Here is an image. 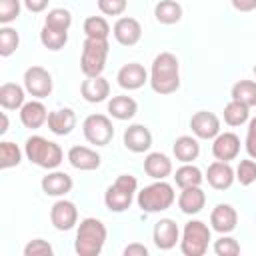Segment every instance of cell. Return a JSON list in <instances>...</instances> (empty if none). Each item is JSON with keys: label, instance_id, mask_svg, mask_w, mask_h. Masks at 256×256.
Returning a JSON list of instances; mask_svg holds the SVG:
<instances>
[{"label": "cell", "instance_id": "obj_1", "mask_svg": "<svg viewBox=\"0 0 256 256\" xmlns=\"http://www.w3.org/2000/svg\"><path fill=\"white\" fill-rule=\"evenodd\" d=\"M150 86L156 94L166 96L180 88V62L172 52H160L152 60Z\"/></svg>", "mask_w": 256, "mask_h": 256}, {"label": "cell", "instance_id": "obj_2", "mask_svg": "<svg viewBox=\"0 0 256 256\" xmlns=\"http://www.w3.org/2000/svg\"><path fill=\"white\" fill-rule=\"evenodd\" d=\"M108 230L102 220L98 218H84L78 224L74 250L78 256H98L106 244Z\"/></svg>", "mask_w": 256, "mask_h": 256}, {"label": "cell", "instance_id": "obj_3", "mask_svg": "<svg viewBox=\"0 0 256 256\" xmlns=\"http://www.w3.org/2000/svg\"><path fill=\"white\" fill-rule=\"evenodd\" d=\"M24 154L32 164L44 170H56L64 160L62 148L44 136H30L24 144Z\"/></svg>", "mask_w": 256, "mask_h": 256}, {"label": "cell", "instance_id": "obj_4", "mask_svg": "<svg viewBox=\"0 0 256 256\" xmlns=\"http://www.w3.org/2000/svg\"><path fill=\"white\" fill-rule=\"evenodd\" d=\"M176 200V192L174 188L164 182V180H156L148 186H144L138 194H136V202H138V208L142 212H148V214H154V212H164L168 210Z\"/></svg>", "mask_w": 256, "mask_h": 256}, {"label": "cell", "instance_id": "obj_5", "mask_svg": "<svg viewBox=\"0 0 256 256\" xmlns=\"http://www.w3.org/2000/svg\"><path fill=\"white\" fill-rule=\"evenodd\" d=\"M138 180L132 174H120L104 192V204L110 212H124L130 208L134 196L138 194Z\"/></svg>", "mask_w": 256, "mask_h": 256}, {"label": "cell", "instance_id": "obj_6", "mask_svg": "<svg viewBox=\"0 0 256 256\" xmlns=\"http://www.w3.org/2000/svg\"><path fill=\"white\" fill-rule=\"evenodd\" d=\"M110 44L108 38H88L82 44V56H80V70L84 76H102L108 60Z\"/></svg>", "mask_w": 256, "mask_h": 256}, {"label": "cell", "instance_id": "obj_7", "mask_svg": "<svg viewBox=\"0 0 256 256\" xmlns=\"http://www.w3.org/2000/svg\"><path fill=\"white\" fill-rule=\"evenodd\" d=\"M210 244V228L202 220H190L180 238V250L184 256H202Z\"/></svg>", "mask_w": 256, "mask_h": 256}, {"label": "cell", "instance_id": "obj_8", "mask_svg": "<svg viewBox=\"0 0 256 256\" xmlns=\"http://www.w3.org/2000/svg\"><path fill=\"white\" fill-rule=\"evenodd\" d=\"M84 138L94 146H106L114 138V126L112 120L106 114H90L82 122Z\"/></svg>", "mask_w": 256, "mask_h": 256}, {"label": "cell", "instance_id": "obj_9", "mask_svg": "<svg viewBox=\"0 0 256 256\" xmlns=\"http://www.w3.org/2000/svg\"><path fill=\"white\" fill-rule=\"evenodd\" d=\"M24 88L30 96L34 98H46L52 94L54 82H52V74L44 68V66H30L24 72Z\"/></svg>", "mask_w": 256, "mask_h": 256}, {"label": "cell", "instance_id": "obj_10", "mask_svg": "<svg viewBox=\"0 0 256 256\" xmlns=\"http://www.w3.org/2000/svg\"><path fill=\"white\" fill-rule=\"evenodd\" d=\"M50 222L56 230L60 232H66V230H72L76 224H78V208L74 202L70 200H56L50 208Z\"/></svg>", "mask_w": 256, "mask_h": 256}, {"label": "cell", "instance_id": "obj_11", "mask_svg": "<svg viewBox=\"0 0 256 256\" xmlns=\"http://www.w3.org/2000/svg\"><path fill=\"white\" fill-rule=\"evenodd\" d=\"M190 128L192 134L200 140H214L220 134V118L214 112L208 110H198L190 118Z\"/></svg>", "mask_w": 256, "mask_h": 256}, {"label": "cell", "instance_id": "obj_12", "mask_svg": "<svg viewBox=\"0 0 256 256\" xmlns=\"http://www.w3.org/2000/svg\"><path fill=\"white\" fill-rule=\"evenodd\" d=\"M152 240H154L156 248H160V250H172L176 246V242L180 240V228H178V224L172 218H160L154 224Z\"/></svg>", "mask_w": 256, "mask_h": 256}, {"label": "cell", "instance_id": "obj_13", "mask_svg": "<svg viewBox=\"0 0 256 256\" xmlns=\"http://www.w3.org/2000/svg\"><path fill=\"white\" fill-rule=\"evenodd\" d=\"M112 34H114V38H116L118 44H122V46H134L142 38V26H140V22L136 18L122 16V18H118L114 22Z\"/></svg>", "mask_w": 256, "mask_h": 256}, {"label": "cell", "instance_id": "obj_14", "mask_svg": "<svg viewBox=\"0 0 256 256\" xmlns=\"http://www.w3.org/2000/svg\"><path fill=\"white\" fill-rule=\"evenodd\" d=\"M206 182L214 188V190H226L234 184L236 180V170L230 166V162H222V160H214L208 170H206Z\"/></svg>", "mask_w": 256, "mask_h": 256}, {"label": "cell", "instance_id": "obj_15", "mask_svg": "<svg viewBox=\"0 0 256 256\" xmlns=\"http://www.w3.org/2000/svg\"><path fill=\"white\" fill-rule=\"evenodd\" d=\"M66 158H68V162H70L72 168L82 170V172L96 170V168H100V164H102V156H100L96 150L88 148V146H72V148L68 150Z\"/></svg>", "mask_w": 256, "mask_h": 256}, {"label": "cell", "instance_id": "obj_16", "mask_svg": "<svg viewBox=\"0 0 256 256\" xmlns=\"http://www.w3.org/2000/svg\"><path fill=\"white\" fill-rule=\"evenodd\" d=\"M116 80H118L120 88H124V90H138L150 80V76H148V72H146V68L142 64L128 62L118 70Z\"/></svg>", "mask_w": 256, "mask_h": 256}, {"label": "cell", "instance_id": "obj_17", "mask_svg": "<svg viewBox=\"0 0 256 256\" xmlns=\"http://www.w3.org/2000/svg\"><path fill=\"white\" fill-rule=\"evenodd\" d=\"M124 146L134 152V154H142L146 150H150L152 146V132L144 126V124H132L124 130Z\"/></svg>", "mask_w": 256, "mask_h": 256}, {"label": "cell", "instance_id": "obj_18", "mask_svg": "<svg viewBox=\"0 0 256 256\" xmlns=\"http://www.w3.org/2000/svg\"><path fill=\"white\" fill-rule=\"evenodd\" d=\"M212 154L216 160L230 162L240 154V138L234 132H220L212 140Z\"/></svg>", "mask_w": 256, "mask_h": 256}, {"label": "cell", "instance_id": "obj_19", "mask_svg": "<svg viewBox=\"0 0 256 256\" xmlns=\"http://www.w3.org/2000/svg\"><path fill=\"white\" fill-rule=\"evenodd\" d=\"M80 94L90 104L104 102L110 96V82L104 76H86V80L80 84Z\"/></svg>", "mask_w": 256, "mask_h": 256}, {"label": "cell", "instance_id": "obj_20", "mask_svg": "<svg viewBox=\"0 0 256 256\" xmlns=\"http://www.w3.org/2000/svg\"><path fill=\"white\" fill-rule=\"evenodd\" d=\"M48 130L56 136H68L76 128V112L72 108H58L48 112Z\"/></svg>", "mask_w": 256, "mask_h": 256}, {"label": "cell", "instance_id": "obj_21", "mask_svg": "<svg viewBox=\"0 0 256 256\" xmlns=\"http://www.w3.org/2000/svg\"><path fill=\"white\" fill-rule=\"evenodd\" d=\"M40 186H42V192H44L46 196H56V198H60V196H66V194L72 190L74 180H72V176H68L66 172L52 170V172H48V174L42 178Z\"/></svg>", "mask_w": 256, "mask_h": 256}, {"label": "cell", "instance_id": "obj_22", "mask_svg": "<svg viewBox=\"0 0 256 256\" xmlns=\"http://www.w3.org/2000/svg\"><path fill=\"white\" fill-rule=\"evenodd\" d=\"M210 224H212V230H216L220 234H230L236 228V224H238L236 208L230 206V204L214 206V210L210 212Z\"/></svg>", "mask_w": 256, "mask_h": 256}, {"label": "cell", "instance_id": "obj_23", "mask_svg": "<svg viewBox=\"0 0 256 256\" xmlns=\"http://www.w3.org/2000/svg\"><path fill=\"white\" fill-rule=\"evenodd\" d=\"M46 120H48V112L40 100L24 102V106L20 108V122L30 130L40 128L42 124H46Z\"/></svg>", "mask_w": 256, "mask_h": 256}, {"label": "cell", "instance_id": "obj_24", "mask_svg": "<svg viewBox=\"0 0 256 256\" xmlns=\"http://www.w3.org/2000/svg\"><path fill=\"white\" fill-rule=\"evenodd\" d=\"M144 172L152 180H164L172 174V160L162 152H150L144 158Z\"/></svg>", "mask_w": 256, "mask_h": 256}, {"label": "cell", "instance_id": "obj_25", "mask_svg": "<svg viewBox=\"0 0 256 256\" xmlns=\"http://www.w3.org/2000/svg\"><path fill=\"white\" fill-rule=\"evenodd\" d=\"M206 204V194L200 186H190V188H182L180 196H178V208L184 214H198Z\"/></svg>", "mask_w": 256, "mask_h": 256}, {"label": "cell", "instance_id": "obj_26", "mask_svg": "<svg viewBox=\"0 0 256 256\" xmlns=\"http://www.w3.org/2000/svg\"><path fill=\"white\" fill-rule=\"evenodd\" d=\"M26 88L16 82H4L0 86V106L4 110H20L24 106Z\"/></svg>", "mask_w": 256, "mask_h": 256}, {"label": "cell", "instance_id": "obj_27", "mask_svg": "<svg viewBox=\"0 0 256 256\" xmlns=\"http://www.w3.org/2000/svg\"><path fill=\"white\" fill-rule=\"evenodd\" d=\"M172 152L176 156L178 162L186 164V162H194L200 154V144H198V138L196 136H178L174 140V146H172Z\"/></svg>", "mask_w": 256, "mask_h": 256}, {"label": "cell", "instance_id": "obj_28", "mask_svg": "<svg viewBox=\"0 0 256 256\" xmlns=\"http://www.w3.org/2000/svg\"><path fill=\"white\" fill-rule=\"evenodd\" d=\"M136 112H138V104L132 96L120 94V96L110 98L108 102V114L116 120H130L136 116Z\"/></svg>", "mask_w": 256, "mask_h": 256}, {"label": "cell", "instance_id": "obj_29", "mask_svg": "<svg viewBox=\"0 0 256 256\" xmlns=\"http://www.w3.org/2000/svg\"><path fill=\"white\" fill-rule=\"evenodd\" d=\"M182 6L176 2V0H160L156 6H154V18L160 22V24H176L182 20Z\"/></svg>", "mask_w": 256, "mask_h": 256}, {"label": "cell", "instance_id": "obj_30", "mask_svg": "<svg viewBox=\"0 0 256 256\" xmlns=\"http://www.w3.org/2000/svg\"><path fill=\"white\" fill-rule=\"evenodd\" d=\"M174 182L180 188H190V186H200L204 182V176L198 166H194L192 162H186L174 172Z\"/></svg>", "mask_w": 256, "mask_h": 256}, {"label": "cell", "instance_id": "obj_31", "mask_svg": "<svg viewBox=\"0 0 256 256\" xmlns=\"http://www.w3.org/2000/svg\"><path fill=\"white\" fill-rule=\"evenodd\" d=\"M250 118V108L238 100H230L224 106V122L228 126H242Z\"/></svg>", "mask_w": 256, "mask_h": 256}, {"label": "cell", "instance_id": "obj_32", "mask_svg": "<svg viewBox=\"0 0 256 256\" xmlns=\"http://www.w3.org/2000/svg\"><path fill=\"white\" fill-rule=\"evenodd\" d=\"M230 96H232V100H238V102L246 104L248 108L256 106V82L254 80H238L232 86Z\"/></svg>", "mask_w": 256, "mask_h": 256}, {"label": "cell", "instance_id": "obj_33", "mask_svg": "<svg viewBox=\"0 0 256 256\" xmlns=\"http://www.w3.org/2000/svg\"><path fill=\"white\" fill-rule=\"evenodd\" d=\"M40 42L44 48L48 50H62L68 42V32L64 30H56V28H50V26H42L40 30Z\"/></svg>", "mask_w": 256, "mask_h": 256}, {"label": "cell", "instance_id": "obj_34", "mask_svg": "<svg viewBox=\"0 0 256 256\" xmlns=\"http://www.w3.org/2000/svg\"><path fill=\"white\" fill-rule=\"evenodd\" d=\"M20 160H22V150L18 148V144L8 142V140L0 142V168L2 170L18 166Z\"/></svg>", "mask_w": 256, "mask_h": 256}, {"label": "cell", "instance_id": "obj_35", "mask_svg": "<svg viewBox=\"0 0 256 256\" xmlns=\"http://www.w3.org/2000/svg\"><path fill=\"white\" fill-rule=\"evenodd\" d=\"M44 26H50V28L68 32L70 26H72V14H70V10H66V8H52V10H48V14L44 18Z\"/></svg>", "mask_w": 256, "mask_h": 256}, {"label": "cell", "instance_id": "obj_36", "mask_svg": "<svg viewBox=\"0 0 256 256\" xmlns=\"http://www.w3.org/2000/svg\"><path fill=\"white\" fill-rule=\"evenodd\" d=\"M84 34L88 38H108L110 36V24L102 16H88L84 20Z\"/></svg>", "mask_w": 256, "mask_h": 256}, {"label": "cell", "instance_id": "obj_37", "mask_svg": "<svg viewBox=\"0 0 256 256\" xmlns=\"http://www.w3.org/2000/svg\"><path fill=\"white\" fill-rule=\"evenodd\" d=\"M20 44V36L18 32L12 28V26H2L0 28V56L2 58H8L16 52Z\"/></svg>", "mask_w": 256, "mask_h": 256}, {"label": "cell", "instance_id": "obj_38", "mask_svg": "<svg viewBox=\"0 0 256 256\" xmlns=\"http://www.w3.org/2000/svg\"><path fill=\"white\" fill-rule=\"evenodd\" d=\"M236 180L242 186H250L252 182H256V160L254 158H246L240 160L236 166Z\"/></svg>", "mask_w": 256, "mask_h": 256}, {"label": "cell", "instance_id": "obj_39", "mask_svg": "<svg viewBox=\"0 0 256 256\" xmlns=\"http://www.w3.org/2000/svg\"><path fill=\"white\" fill-rule=\"evenodd\" d=\"M22 4L20 0H0V24L8 26L10 22H14L20 16Z\"/></svg>", "mask_w": 256, "mask_h": 256}, {"label": "cell", "instance_id": "obj_40", "mask_svg": "<svg viewBox=\"0 0 256 256\" xmlns=\"http://www.w3.org/2000/svg\"><path fill=\"white\" fill-rule=\"evenodd\" d=\"M214 252H216L218 256H236V254H240V244H238L236 238L222 234V236L214 242Z\"/></svg>", "mask_w": 256, "mask_h": 256}, {"label": "cell", "instance_id": "obj_41", "mask_svg": "<svg viewBox=\"0 0 256 256\" xmlns=\"http://www.w3.org/2000/svg\"><path fill=\"white\" fill-rule=\"evenodd\" d=\"M52 254H54L52 244L42 238H34L24 246V256H52Z\"/></svg>", "mask_w": 256, "mask_h": 256}, {"label": "cell", "instance_id": "obj_42", "mask_svg": "<svg viewBox=\"0 0 256 256\" xmlns=\"http://www.w3.org/2000/svg\"><path fill=\"white\" fill-rule=\"evenodd\" d=\"M96 4L106 16H122L128 8V0H96Z\"/></svg>", "mask_w": 256, "mask_h": 256}, {"label": "cell", "instance_id": "obj_43", "mask_svg": "<svg viewBox=\"0 0 256 256\" xmlns=\"http://www.w3.org/2000/svg\"><path fill=\"white\" fill-rule=\"evenodd\" d=\"M244 146H246L248 156L256 160V116H254V118L250 120V124H248V132H246V142H244Z\"/></svg>", "mask_w": 256, "mask_h": 256}, {"label": "cell", "instance_id": "obj_44", "mask_svg": "<svg viewBox=\"0 0 256 256\" xmlns=\"http://www.w3.org/2000/svg\"><path fill=\"white\" fill-rule=\"evenodd\" d=\"M124 256H148V248L140 242H132L124 248Z\"/></svg>", "mask_w": 256, "mask_h": 256}, {"label": "cell", "instance_id": "obj_45", "mask_svg": "<svg viewBox=\"0 0 256 256\" xmlns=\"http://www.w3.org/2000/svg\"><path fill=\"white\" fill-rule=\"evenodd\" d=\"M22 2H24L26 10L38 14V12H44V10L48 8V2H50V0H22Z\"/></svg>", "mask_w": 256, "mask_h": 256}, {"label": "cell", "instance_id": "obj_46", "mask_svg": "<svg viewBox=\"0 0 256 256\" xmlns=\"http://www.w3.org/2000/svg\"><path fill=\"white\" fill-rule=\"evenodd\" d=\"M232 6L238 10V12H252L256 10V0H230Z\"/></svg>", "mask_w": 256, "mask_h": 256}, {"label": "cell", "instance_id": "obj_47", "mask_svg": "<svg viewBox=\"0 0 256 256\" xmlns=\"http://www.w3.org/2000/svg\"><path fill=\"white\" fill-rule=\"evenodd\" d=\"M0 116H2V128H0V134H6V132H8V116H6V112H2Z\"/></svg>", "mask_w": 256, "mask_h": 256}, {"label": "cell", "instance_id": "obj_48", "mask_svg": "<svg viewBox=\"0 0 256 256\" xmlns=\"http://www.w3.org/2000/svg\"><path fill=\"white\" fill-rule=\"evenodd\" d=\"M252 70H254V76H256V64H254V68H252Z\"/></svg>", "mask_w": 256, "mask_h": 256}]
</instances>
